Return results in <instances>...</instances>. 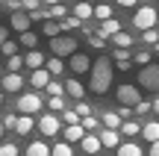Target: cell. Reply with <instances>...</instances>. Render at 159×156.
<instances>
[{"label": "cell", "instance_id": "6da1fadb", "mask_svg": "<svg viewBox=\"0 0 159 156\" xmlns=\"http://www.w3.org/2000/svg\"><path fill=\"white\" fill-rule=\"evenodd\" d=\"M109 86H112V59H97L94 65H91V82H89V88L94 94H106L109 91Z\"/></svg>", "mask_w": 159, "mask_h": 156}, {"label": "cell", "instance_id": "7a4b0ae2", "mask_svg": "<svg viewBox=\"0 0 159 156\" xmlns=\"http://www.w3.org/2000/svg\"><path fill=\"white\" fill-rule=\"evenodd\" d=\"M133 24H136L139 29H153V27H159V12L153 6H142V9L133 15Z\"/></svg>", "mask_w": 159, "mask_h": 156}, {"label": "cell", "instance_id": "3957f363", "mask_svg": "<svg viewBox=\"0 0 159 156\" xmlns=\"http://www.w3.org/2000/svg\"><path fill=\"white\" fill-rule=\"evenodd\" d=\"M50 50H53V56H74L77 38L74 35H56V38H50Z\"/></svg>", "mask_w": 159, "mask_h": 156}, {"label": "cell", "instance_id": "277c9868", "mask_svg": "<svg viewBox=\"0 0 159 156\" xmlns=\"http://www.w3.org/2000/svg\"><path fill=\"white\" fill-rule=\"evenodd\" d=\"M139 82L148 91H159V65H144L139 71Z\"/></svg>", "mask_w": 159, "mask_h": 156}, {"label": "cell", "instance_id": "5b68a950", "mask_svg": "<svg viewBox=\"0 0 159 156\" xmlns=\"http://www.w3.org/2000/svg\"><path fill=\"white\" fill-rule=\"evenodd\" d=\"M118 103L133 106V109H136V106L142 103V91H139L136 86H118Z\"/></svg>", "mask_w": 159, "mask_h": 156}, {"label": "cell", "instance_id": "8992f818", "mask_svg": "<svg viewBox=\"0 0 159 156\" xmlns=\"http://www.w3.org/2000/svg\"><path fill=\"white\" fill-rule=\"evenodd\" d=\"M18 109H21V115H33V112H39L41 109V97L39 94H21L18 97Z\"/></svg>", "mask_w": 159, "mask_h": 156}, {"label": "cell", "instance_id": "52a82bcc", "mask_svg": "<svg viewBox=\"0 0 159 156\" xmlns=\"http://www.w3.org/2000/svg\"><path fill=\"white\" fill-rule=\"evenodd\" d=\"M71 71H74V74H85V71H91V59L85 56V53H74V56H71Z\"/></svg>", "mask_w": 159, "mask_h": 156}, {"label": "cell", "instance_id": "ba28073f", "mask_svg": "<svg viewBox=\"0 0 159 156\" xmlns=\"http://www.w3.org/2000/svg\"><path fill=\"white\" fill-rule=\"evenodd\" d=\"M50 77H53V74H50L47 68H35V71H33V77H30V82H33L35 88H47V86L53 82Z\"/></svg>", "mask_w": 159, "mask_h": 156}, {"label": "cell", "instance_id": "9c48e42d", "mask_svg": "<svg viewBox=\"0 0 159 156\" xmlns=\"http://www.w3.org/2000/svg\"><path fill=\"white\" fill-rule=\"evenodd\" d=\"M3 88L6 91H21L24 88V77L18 74V71H9V74L3 77Z\"/></svg>", "mask_w": 159, "mask_h": 156}, {"label": "cell", "instance_id": "30bf717a", "mask_svg": "<svg viewBox=\"0 0 159 156\" xmlns=\"http://www.w3.org/2000/svg\"><path fill=\"white\" fill-rule=\"evenodd\" d=\"M85 133H89V130H85L83 124H68V127H65V141H71V145H74V141H83Z\"/></svg>", "mask_w": 159, "mask_h": 156}, {"label": "cell", "instance_id": "8fae6325", "mask_svg": "<svg viewBox=\"0 0 159 156\" xmlns=\"http://www.w3.org/2000/svg\"><path fill=\"white\" fill-rule=\"evenodd\" d=\"M39 130H41L44 136H56V133H59V118H56V115H44V118L39 121Z\"/></svg>", "mask_w": 159, "mask_h": 156}, {"label": "cell", "instance_id": "7c38bea8", "mask_svg": "<svg viewBox=\"0 0 159 156\" xmlns=\"http://www.w3.org/2000/svg\"><path fill=\"white\" fill-rule=\"evenodd\" d=\"M80 145H83V150H85V153H91V156H94V153L103 147V141H100V136H94V133H85V139L80 141Z\"/></svg>", "mask_w": 159, "mask_h": 156}, {"label": "cell", "instance_id": "4fadbf2b", "mask_svg": "<svg viewBox=\"0 0 159 156\" xmlns=\"http://www.w3.org/2000/svg\"><path fill=\"white\" fill-rule=\"evenodd\" d=\"M30 21H33V18L24 15V12H12V29H15V33H27Z\"/></svg>", "mask_w": 159, "mask_h": 156}, {"label": "cell", "instance_id": "5bb4252c", "mask_svg": "<svg viewBox=\"0 0 159 156\" xmlns=\"http://www.w3.org/2000/svg\"><path fill=\"white\" fill-rule=\"evenodd\" d=\"M97 33H100L103 38H112L115 33H121V24L115 21V18H109V21H100V29H97Z\"/></svg>", "mask_w": 159, "mask_h": 156}, {"label": "cell", "instance_id": "9a60e30c", "mask_svg": "<svg viewBox=\"0 0 159 156\" xmlns=\"http://www.w3.org/2000/svg\"><path fill=\"white\" fill-rule=\"evenodd\" d=\"M74 15L83 18V21H89V18L94 15V6H91V0H80V3L74 6Z\"/></svg>", "mask_w": 159, "mask_h": 156}, {"label": "cell", "instance_id": "2e32d148", "mask_svg": "<svg viewBox=\"0 0 159 156\" xmlns=\"http://www.w3.org/2000/svg\"><path fill=\"white\" fill-rule=\"evenodd\" d=\"M27 68H47V62H44V53L41 50H30L27 53Z\"/></svg>", "mask_w": 159, "mask_h": 156}, {"label": "cell", "instance_id": "e0dca14e", "mask_svg": "<svg viewBox=\"0 0 159 156\" xmlns=\"http://www.w3.org/2000/svg\"><path fill=\"white\" fill-rule=\"evenodd\" d=\"M27 156H53V147H47L44 141H33L27 147Z\"/></svg>", "mask_w": 159, "mask_h": 156}, {"label": "cell", "instance_id": "ac0fdd59", "mask_svg": "<svg viewBox=\"0 0 159 156\" xmlns=\"http://www.w3.org/2000/svg\"><path fill=\"white\" fill-rule=\"evenodd\" d=\"M142 136L150 141V145H153V141H159V121H150V124H144Z\"/></svg>", "mask_w": 159, "mask_h": 156}, {"label": "cell", "instance_id": "d6986e66", "mask_svg": "<svg viewBox=\"0 0 159 156\" xmlns=\"http://www.w3.org/2000/svg\"><path fill=\"white\" fill-rule=\"evenodd\" d=\"M103 127L118 130V127H124V118H121L118 112H106V115H103Z\"/></svg>", "mask_w": 159, "mask_h": 156}, {"label": "cell", "instance_id": "ffe728a7", "mask_svg": "<svg viewBox=\"0 0 159 156\" xmlns=\"http://www.w3.org/2000/svg\"><path fill=\"white\" fill-rule=\"evenodd\" d=\"M100 141H103V147H118V130H103L100 133Z\"/></svg>", "mask_w": 159, "mask_h": 156}, {"label": "cell", "instance_id": "44dd1931", "mask_svg": "<svg viewBox=\"0 0 159 156\" xmlns=\"http://www.w3.org/2000/svg\"><path fill=\"white\" fill-rule=\"evenodd\" d=\"M62 24V33H71V29H80L83 27V18H77V15H68L65 21H59Z\"/></svg>", "mask_w": 159, "mask_h": 156}, {"label": "cell", "instance_id": "7402d4cb", "mask_svg": "<svg viewBox=\"0 0 159 156\" xmlns=\"http://www.w3.org/2000/svg\"><path fill=\"white\" fill-rule=\"evenodd\" d=\"M118 156H142V147L127 141V145H118Z\"/></svg>", "mask_w": 159, "mask_h": 156}, {"label": "cell", "instance_id": "603a6c76", "mask_svg": "<svg viewBox=\"0 0 159 156\" xmlns=\"http://www.w3.org/2000/svg\"><path fill=\"white\" fill-rule=\"evenodd\" d=\"M33 127H35V124H33V118H30V115H21V118H18V124H15V130H18L21 136H27Z\"/></svg>", "mask_w": 159, "mask_h": 156}, {"label": "cell", "instance_id": "cb8c5ba5", "mask_svg": "<svg viewBox=\"0 0 159 156\" xmlns=\"http://www.w3.org/2000/svg\"><path fill=\"white\" fill-rule=\"evenodd\" d=\"M65 88H68V94H71V97H83V94H85V88H83V82H77V80H68V82H65Z\"/></svg>", "mask_w": 159, "mask_h": 156}, {"label": "cell", "instance_id": "d4e9b609", "mask_svg": "<svg viewBox=\"0 0 159 156\" xmlns=\"http://www.w3.org/2000/svg\"><path fill=\"white\" fill-rule=\"evenodd\" d=\"M94 18H97V21H109V18H112V6L97 3V6H94Z\"/></svg>", "mask_w": 159, "mask_h": 156}, {"label": "cell", "instance_id": "484cf974", "mask_svg": "<svg viewBox=\"0 0 159 156\" xmlns=\"http://www.w3.org/2000/svg\"><path fill=\"white\" fill-rule=\"evenodd\" d=\"M44 35H50V38H56L59 33H62V24L59 21H44V29H41Z\"/></svg>", "mask_w": 159, "mask_h": 156}, {"label": "cell", "instance_id": "4316f807", "mask_svg": "<svg viewBox=\"0 0 159 156\" xmlns=\"http://www.w3.org/2000/svg\"><path fill=\"white\" fill-rule=\"evenodd\" d=\"M21 44L27 47V50H35V44H39V35L27 29V33H21Z\"/></svg>", "mask_w": 159, "mask_h": 156}, {"label": "cell", "instance_id": "83f0119b", "mask_svg": "<svg viewBox=\"0 0 159 156\" xmlns=\"http://www.w3.org/2000/svg\"><path fill=\"white\" fill-rule=\"evenodd\" d=\"M47 71H50L53 77H56V74H62V71H65V62H62V59H59V56L47 59Z\"/></svg>", "mask_w": 159, "mask_h": 156}, {"label": "cell", "instance_id": "f1b7e54d", "mask_svg": "<svg viewBox=\"0 0 159 156\" xmlns=\"http://www.w3.org/2000/svg\"><path fill=\"white\" fill-rule=\"evenodd\" d=\"M142 124H136V121H124V127H121V133H124V136H139V133H142Z\"/></svg>", "mask_w": 159, "mask_h": 156}, {"label": "cell", "instance_id": "f546056e", "mask_svg": "<svg viewBox=\"0 0 159 156\" xmlns=\"http://www.w3.org/2000/svg\"><path fill=\"white\" fill-rule=\"evenodd\" d=\"M115 47H133V35L130 33H115Z\"/></svg>", "mask_w": 159, "mask_h": 156}, {"label": "cell", "instance_id": "4dcf8cb0", "mask_svg": "<svg viewBox=\"0 0 159 156\" xmlns=\"http://www.w3.org/2000/svg\"><path fill=\"white\" fill-rule=\"evenodd\" d=\"M133 62H136L139 68H144V65H150V50H139V53H133Z\"/></svg>", "mask_w": 159, "mask_h": 156}, {"label": "cell", "instance_id": "1f68e13d", "mask_svg": "<svg viewBox=\"0 0 159 156\" xmlns=\"http://www.w3.org/2000/svg\"><path fill=\"white\" fill-rule=\"evenodd\" d=\"M6 65H9V71H21L24 65H27V56H18V53H15V56H9Z\"/></svg>", "mask_w": 159, "mask_h": 156}, {"label": "cell", "instance_id": "d6a6232c", "mask_svg": "<svg viewBox=\"0 0 159 156\" xmlns=\"http://www.w3.org/2000/svg\"><path fill=\"white\" fill-rule=\"evenodd\" d=\"M53 156H74V150H71V141H62V145H53Z\"/></svg>", "mask_w": 159, "mask_h": 156}, {"label": "cell", "instance_id": "836d02e7", "mask_svg": "<svg viewBox=\"0 0 159 156\" xmlns=\"http://www.w3.org/2000/svg\"><path fill=\"white\" fill-rule=\"evenodd\" d=\"M50 18H53V21H65V18H68V9H65L62 3H56V6L50 9Z\"/></svg>", "mask_w": 159, "mask_h": 156}, {"label": "cell", "instance_id": "e575fe53", "mask_svg": "<svg viewBox=\"0 0 159 156\" xmlns=\"http://www.w3.org/2000/svg\"><path fill=\"white\" fill-rule=\"evenodd\" d=\"M142 38L148 41V44H156V41H159V29L156 27L153 29H142Z\"/></svg>", "mask_w": 159, "mask_h": 156}, {"label": "cell", "instance_id": "d590c367", "mask_svg": "<svg viewBox=\"0 0 159 156\" xmlns=\"http://www.w3.org/2000/svg\"><path fill=\"white\" fill-rule=\"evenodd\" d=\"M30 18L33 21H50V9H35V12H30Z\"/></svg>", "mask_w": 159, "mask_h": 156}, {"label": "cell", "instance_id": "8d00e7d4", "mask_svg": "<svg viewBox=\"0 0 159 156\" xmlns=\"http://www.w3.org/2000/svg\"><path fill=\"white\" fill-rule=\"evenodd\" d=\"M112 56H115V62H118V59H133V50L130 47H115Z\"/></svg>", "mask_w": 159, "mask_h": 156}, {"label": "cell", "instance_id": "74e56055", "mask_svg": "<svg viewBox=\"0 0 159 156\" xmlns=\"http://www.w3.org/2000/svg\"><path fill=\"white\" fill-rule=\"evenodd\" d=\"M89 44H91V47H97V50H100V47L106 44V38H103L100 33H97V35H94V33H89Z\"/></svg>", "mask_w": 159, "mask_h": 156}, {"label": "cell", "instance_id": "f35d334b", "mask_svg": "<svg viewBox=\"0 0 159 156\" xmlns=\"http://www.w3.org/2000/svg\"><path fill=\"white\" fill-rule=\"evenodd\" d=\"M97 124H100V121H97L94 115H85V118H83V127L89 130V133H94V130H97Z\"/></svg>", "mask_w": 159, "mask_h": 156}, {"label": "cell", "instance_id": "ab89813d", "mask_svg": "<svg viewBox=\"0 0 159 156\" xmlns=\"http://www.w3.org/2000/svg\"><path fill=\"white\" fill-rule=\"evenodd\" d=\"M62 118H65V121H68V124H83V115H80V112H77V109H74V112H71V109H68V112H65V115H62Z\"/></svg>", "mask_w": 159, "mask_h": 156}, {"label": "cell", "instance_id": "60d3db41", "mask_svg": "<svg viewBox=\"0 0 159 156\" xmlns=\"http://www.w3.org/2000/svg\"><path fill=\"white\" fill-rule=\"evenodd\" d=\"M62 91H68V88H62L59 82H50V86H47V94H50V97H59Z\"/></svg>", "mask_w": 159, "mask_h": 156}, {"label": "cell", "instance_id": "b9f144b4", "mask_svg": "<svg viewBox=\"0 0 159 156\" xmlns=\"http://www.w3.org/2000/svg\"><path fill=\"white\" fill-rule=\"evenodd\" d=\"M47 106H50L53 112H59V109H65V100H62V94H59V97H50V103H47Z\"/></svg>", "mask_w": 159, "mask_h": 156}, {"label": "cell", "instance_id": "7bdbcfd3", "mask_svg": "<svg viewBox=\"0 0 159 156\" xmlns=\"http://www.w3.org/2000/svg\"><path fill=\"white\" fill-rule=\"evenodd\" d=\"M3 53H6V56H15V53H18V44H15V41H3Z\"/></svg>", "mask_w": 159, "mask_h": 156}, {"label": "cell", "instance_id": "ee69618b", "mask_svg": "<svg viewBox=\"0 0 159 156\" xmlns=\"http://www.w3.org/2000/svg\"><path fill=\"white\" fill-rule=\"evenodd\" d=\"M0 156H18V147L15 145H3L0 147Z\"/></svg>", "mask_w": 159, "mask_h": 156}, {"label": "cell", "instance_id": "f6af8a7d", "mask_svg": "<svg viewBox=\"0 0 159 156\" xmlns=\"http://www.w3.org/2000/svg\"><path fill=\"white\" fill-rule=\"evenodd\" d=\"M150 109H153V103H148V100H142V103L136 106V112H139V115H144V112H150Z\"/></svg>", "mask_w": 159, "mask_h": 156}, {"label": "cell", "instance_id": "bcb514c9", "mask_svg": "<svg viewBox=\"0 0 159 156\" xmlns=\"http://www.w3.org/2000/svg\"><path fill=\"white\" fill-rule=\"evenodd\" d=\"M6 6H9V12H18L24 6V0H6Z\"/></svg>", "mask_w": 159, "mask_h": 156}, {"label": "cell", "instance_id": "7dc6e473", "mask_svg": "<svg viewBox=\"0 0 159 156\" xmlns=\"http://www.w3.org/2000/svg\"><path fill=\"white\" fill-rule=\"evenodd\" d=\"M133 68V59H118V71H130Z\"/></svg>", "mask_w": 159, "mask_h": 156}, {"label": "cell", "instance_id": "c3c4849f", "mask_svg": "<svg viewBox=\"0 0 159 156\" xmlns=\"http://www.w3.org/2000/svg\"><path fill=\"white\" fill-rule=\"evenodd\" d=\"M77 112L85 118V115H91V106H89V103H77Z\"/></svg>", "mask_w": 159, "mask_h": 156}, {"label": "cell", "instance_id": "681fc988", "mask_svg": "<svg viewBox=\"0 0 159 156\" xmlns=\"http://www.w3.org/2000/svg\"><path fill=\"white\" fill-rule=\"evenodd\" d=\"M24 9H30V12H35V9H39V0H24Z\"/></svg>", "mask_w": 159, "mask_h": 156}, {"label": "cell", "instance_id": "f907efd6", "mask_svg": "<svg viewBox=\"0 0 159 156\" xmlns=\"http://www.w3.org/2000/svg\"><path fill=\"white\" fill-rule=\"evenodd\" d=\"M15 124H18L15 115H6V118H3V127H15Z\"/></svg>", "mask_w": 159, "mask_h": 156}, {"label": "cell", "instance_id": "816d5d0a", "mask_svg": "<svg viewBox=\"0 0 159 156\" xmlns=\"http://www.w3.org/2000/svg\"><path fill=\"white\" fill-rule=\"evenodd\" d=\"M118 115H121V118H124V121H127V118H130V106H124V103H121V109H118Z\"/></svg>", "mask_w": 159, "mask_h": 156}, {"label": "cell", "instance_id": "f5cc1de1", "mask_svg": "<svg viewBox=\"0 0 159 156\" xmlns=\"http://www.w3.org/2000/svg\"><path fill=\"white\" fill-rule=\"evenodd\" d=\"M150 156H159V141H153V145H150Z\"/></svg>", "mask_w": 159, "mask_h": 156}, {"label": "cell", "instance_id": "db71d44e", "mask_svg": "<svg viewBox=\"0 0 159 156\" xmlns=\"http://www.w3.org/2000/svg\"><path fill=\"white\" fill-rule=\"evenodd\" d=\"M115 3H121V6H136L139 0H115Z\"/></svg>", "mask_w": 159, "mask_h": 156}, {"label": "cell", "instance_id": "11a10c76", "mask_svg": "<svg viewBox=\"0 0 159 156\" xmlns=\"http://www.w3.org/2000/svg\"><path fill=\"white\" fill-rule=\"evenodd\" d=\"M153 112H156V115H159V97L153 100Z\"/></svg>", "mask_w": 159, "mask_h": 156}, {"label": "cell", "instance_id": "9f6ffc18", "mask_svg": "<svg viewBox=\"0 0 159 156\" xmlns=\"http://www.w3.org/2000/svg\"><path fill=\"white\" fill-rule=\"evenodd\" d=\"M44 3H50V6H56V3H62V0H44Z\"/></svg>", "mask_w": 159, "mask_h": 156}, {"label": "cell", "instance_id": "6f0895ef", "mask_svg": "<svg viewBox=\"0 0 159 156\" xmlns=\"http://www.w3.org/2000/svg\"><path fill=\"white\" fill-rule=\"evenodd\" d=\"M153 53H156V56H159V41H156V44H153Z\"/></svg>", "mask_w": 159, "mask_h": 156}, {"label": "cell", "instance_id": "680465c9", "mask_svg": "<svg viewBox=\"0 0 159 156\" xmlns=\"http://www.w3.org/2000/svg\"><path fill=\"white\" fill-rule=\"evenodd\" d=\"M91 3H94V0H91Z\"/></svg>", "mask_w": 159, "mask_h": 156}]
</instances>
